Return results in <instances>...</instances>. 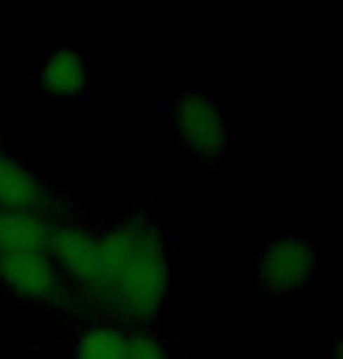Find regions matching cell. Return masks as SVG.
<instances>
[{
  "label": "cell",
  "mask_w": 343,
  "mask_h": 359,
  "mask_svg": "<svg viewBox=\"0 0 343 359\" xmlns=\"http://www.w3.org/2000/svg\"><path fill=\"white\" fill-rule=\"evenodd\" d=\"M98 248L101 278L94 299L117 325H154L173 290V248L166 233L145 215H131L105 229Z\"/></svg>",
  "instance_id": "obj_1"
},
{
  "label": "cell",
  "mask_w": 343,
  "mask_h": 359,
  "mask_svg": "<svg viewBox=\"0 0 343 359\" xmlns=\"http://www.w3.org/2000/svg\"><path fill=\"white\" fill-rule=\"evenodd\" d=\"M320 269V250L290 229L271 236L255 257L257 287L269 304L285 306L306 299Z\"/></svg>",
  "instance_id": "obj_2"
},
{
  "label": "cell",
  "mask_w": 343,
  "mask_h": 359,
  "mask_svg": "<svg viewBox=\"0 0 343 359\" xmlns=\"http://www.w3.org/2000/svg\"><path fill=\"white\" fill-rule=\"evenodd\" d=\"M173 126L177 142L191 159L217 170L229 147V131L220 100L208 91H177L173 98Z\"/></svg>",
  "instance_id": "obj_3"
},
{
  "label": "cell",
  "mask_w": 343,
  "mask_h": 359,
  "mask_svg": "<svg viewBox=\"0 0 343 359\" xmlns=\"http://www.w3.org/2000/svg\"><path fill=\"white\" fill-rule=\"evenodd\" d=\"M0 285L14 299L47 308L70 306L77 299L75 287L59 271L47 250L0 255Z\"/></svg>",
  "instance_id": "obj_4"
},
{
  "label": "cell",
  "mask_w": 343,
  "mask_h": 359,
  "mask_svg": "<svg viewBox=\"0 0 343 359\" xmlns=\"http://www.w3.org/2000/svg\"><path fill=\"white\" fill-rule=\"evenodd\" d=\"M101 233L80 222H61L54 224L49 255L56 262L59 271L75 290L96 297L98 278H101Z\"/></svg>",
  "instance_id": "obj_5"
},
{
  "label": "cell",
  "mask_w": 343,
  "mask_h": 359,
  "mask_svg": "<svg viewBox=\"0 0 343 359\" xmlns=\"http://www.w3.org/2000/svg\"><path fill=\"white\" fill-rule=\"evenodd\" d=\"M49 189L26 163L0 152V210L47 215Z\"/></svg>",
  "instance_id": "obj_6"
},
{
  "label": "cell",
  "mask_w": 343,
  "mask_h": 359,
  "mask_svg": "<svg viewBox=\"0 0 343 359\" xmlns=\"http://www.w3.org/2000/svg\"><path fill=\"white\" fill-rule=\"evenodd\" d=\"M40 87L47 96L70 100L87 91V66L84 54L75 47H54L42 59Z\"/></svg>",
  "instance_id": "obj_7"
},
{
  "label": "cell",
  "mask_w": 343,
  "mask_h": 359,
  "mask_svg": "<svg viewBox=\"0 0 343 359\" xmlns=\"http://www.w3.org/2000/svg\"><path fill=\"white\" fill-rule=\"evenodd\" d=\"M54 222L47 215L0 210V255L47 250L52 241Z\"/></svg>",
  "instance_id": "obj_8"
},
{
  "label": "cell",
  "mask_w": 343,
  "mask_h": 359,
  "mask_svg": "<svg viewBox=\"0 0 343 359\" xmlns=\"http://www.w3.org/2000/svg\"><path fill=\"white\" fill-rule=\"evenodd\" d=\"M128 334L117 322H94L75 341V359H126Z\"/></svg>",
  "instance_id": "obj_9"
},
{
  "label": "cell",
  "mask_w": 343,
  "mask_h": 359,
  "mask_svg": "<svg viewBox=\"0 0 343 359\" xmlns=\"http://www.w3.org/2000/svg\"><path fill=\"white\" fill-rule=\"evenodd\" d=\"M126 359H173L168 343L145 329H133L128 334V355Z\"/></svg>",
  "instance_id": "obj_10"
},
{
  "label": "cell",
  "mask_w": 343,
  "mask_h": 359,
  "mask_svg": "<svg viewBox=\"0 0 343 359\" xmlns=\"http://www.w3.org/2000/svg\"><path fill=\"white\" fill-rule=\"evenodd\" d=\"M325 359H343V334L327 339V343H325Z\"/></svg>",
  "instance_id": "obj_11"
}]
</instances>
